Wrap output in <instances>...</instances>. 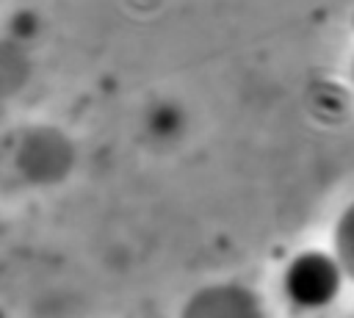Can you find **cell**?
<instances>
[{"label": "cell", "instance_id": "obj_4", "mask_svg": "<svg viewBox=\"0 0 354 318\" xmlns=\"http://www.w3.org/2000/svg\"><path fill=\"white\" fill-rule=\"evenodd\" d=\"M351 75H354V66H351Z\"/></svg>", "mask_w": 354, "mask_h": 318}, {"label": "cell", "instance_id": "obj_2", "mask_svg": "<svg viewBox=\"0 0 354 318\" xmlns=\"http://www.w3.org/2000/svg\"><path fill=\"white\" fill-rule=\"evenodd\" d=\"M335 254H337L346 277L354 282V202L337 216V224H335Z\"/></svg>", "mask_w": 354, "mask_h": 318}, {"label": "cell", "instance_id": "obj_3", "mask_svg": "<svg viewBox=\"0 0 354 318\" xmlns=\"http://www.w3.org/2000/svg\"><path fill=\"white\" fill-rule=\"evenodd\" d=\"M183 127V113L177 105H155L149 111V130L152 135H160V138H169L174 133H180Z\"/></svg>", "mask_w": 354, "mask_h": 318}, {"label": "cell", "instance_id": "obj_1", "mask_svg": "<svg viewBox=\"0 0 354 318\" xmlns=\"http://www.w3.org/2000/svg\"><path fill=\"white\" fill-rule=\"evenodd\" d=\"M346 271L332 252H299L282 271V293L296 310H324L329 307L346 282Z\"/></svg>", "mask_w": 354, "mask_h": 318}]
</instances>
